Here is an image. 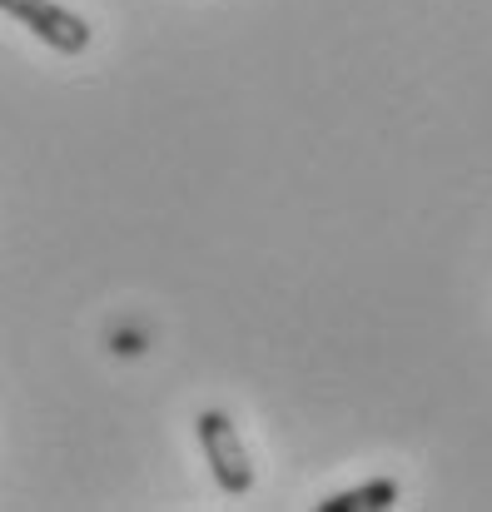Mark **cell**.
Wrapping results in <instances>:
<instances>
[{
	"mask_svg": "<svg viewBox=\"0 0 492 512\" xmlns=\"http://www.w3.org/2000/svg\"><path fill=\"white\" fill-rule=\"evenodd\" d=\"M194 428H199V448H204V463H209L219 493L249 498V493H254V463H249V448H244L234 418H229L224 408H204V413L194 418Z\"/></svg>",
	"mask_w": 492,
	"mask_h": 512,
	"instance_id": "obj_1",
	"label": "cell"
},
{
	"mask_svg": "<svg viewBox=\"0 0 492 512\" xmlns=\"http://www.w3.org/2000/svg\"><path fill=\"white\" fill-rule=\"evenodd\" d=\"M0 10L10 20H20L35 40H45L50 50H60V55H85L90 40H95L90 20L75 15V10H65L60 0H0Z\"/></svg>",
	"mask_w": 492,
	"mask_h": 512,
	"instance_id": "obj_2",
	"label": "cell"
},
{
	"mask_svg": "<svg viewBox=\"0 0 492 512\" xmlns=\"http://www.w3.org/2000/svg\"><path fill=\"white\" fill-rule=\"evenodd\" d=\"M398 503V478H368L358 488H343V493H328L319 512H383Z\"/></svg>",
	"mask_w": 492,
	"mask_h": 512,
	"instance_id": "obj_3",
	"label": "cell"
}]
</instances>
